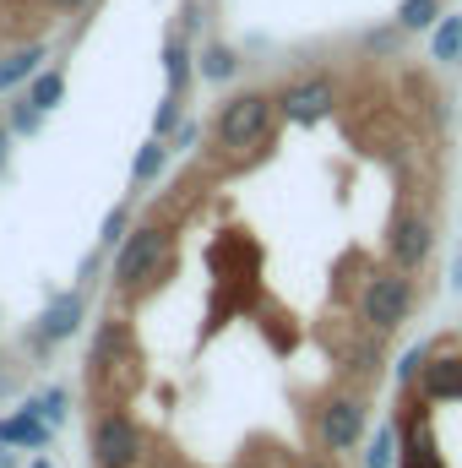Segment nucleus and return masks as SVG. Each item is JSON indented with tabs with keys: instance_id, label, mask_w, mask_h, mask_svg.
Returning <instances> with one entry per match:
<instances>
[{
	"instance_id": "f257e3e1",
	"label": "nucleus",
	"mask_w": 462,
	"mask_h": 468,
	"mask_svg": "<svg viewBox=\"0 0 462 468\" xmlns=\"http://www.w3.org/2000/svg\"><path fill=\"white\" fill-rule=\"evenodd\" d=\"M272 120H278V99H267V93H234L229 104L218 110V120H213V136H218V147L245 153V147H256V142L272 136Z\"/></svg>"
},
{
	"instance_id": "f03ea898",
	"label": "nucleus",
	"mask_w": 462,
	"mask_h": 468,
	"mask_svg": "<svg viewBox=\"0 0 462 468\" xmlns=\"http://www.w3.org/2000/svg\"><path fill=\"white\" fill-rule=\"evenodd\" d=\"M408 311H414V278H408L403 267L375 272V278L364 283V294H359V322H364L370 333H397V327L408 322Z\"/></svg>"
},
{
	"instance_id": "7ed1b4c3",
	"label": "nucleus",
	"mask_w": 462,
	"mask_h": 468,
	"mask_svg": "<svg viewBox=\"0 0 462 468\" xmlns=\"http://www.w3.org/2000/svg\"><path fill=\"white\" fill-rule=\"evenodd\" d=\"M163 256H169V229H163V224H142V229H131L125 239H120L115 283L125 289V294H136L142 283H152V278H158Z\"/></svg>"
},
{
	"instance_id": "20e7f679",
	"label": "nucleus",
	"mask_w": 462,
	"mask_h": 468,
	"mask_svg": "<svg viewBox=\"0 0 462 468\" xmlns=\"http://www.w3.org/2000/svg\"><path fill=\"white\" fill-rule=\"evenodd\" d=\"M316 436L327 452H359L364 441V398L359 392H332L316 414Z\"/></svg>"
},
{
	"instance_id": "39448f33",
	"label": "nucleus",
	"mask_w": 462,
	"mask_h": 468,
	"mask_svg": "<svg viewBox=\"0 0 462 468\" xmlns=\"http://www.w3.org/2000/svg\"><path fill=\"white\" fill-rule=\"evenodd\" d=\"M142 458V431L125 409H104L93 420V463L99 468H136Z\"/></svg>"
},
{
	"instance_id": "423d86ee",
	"label": "nucleus",
	"mask_w": 462,
	"mask_h": 468,
	"mask_svg": "<svg viewBox=\"0 0 462 468\" xmlns=\"http://www.w3.org/2000/svg\"><path fill=\"white\" fill-rule=\"evenodd\" d=\"M430 245H436V229H430V218L425 213H397L392 218V229H386V250H392V267H403V272H419L425 261H430Z\"/></svg>"
},
{
	"instance_id": "0eeeda50",
	"label": "nucleus",
	"mask_w": 462,
	"mask_h": 468,
	"mask_svg": "<svg viewBox=\"0 0 462 468\" xmlns=\"http://www.w3.org/2000/svg\"><path fill=\"white\" fill-rule=\"evenodd\" d=\"M332 104H338V93H332L327 77H305V82H289V88L278 93V115L294 120V125H316V120H327L332 115Z\"/></svg>"
},
{
	"instance_id": "6e6552de",
	"label": "nucleus",
	"mask_w": 462,
	"mask_h": 468,
	"mask_svg": "<svg viewBox=\"0 0 462 468\" xmlns=\"http://www.w3.org/2000/svg\"><path fill=\"white\" fill-rule=\"evenodd\" d=\"M419 398L425 403H457L462 398V354H430V365L419 370Z\"/></svg>"
},
{
	"instance_id": "1a4fd4ad",
	"label": "nucleus",
	"mask_w": 462,
	"mask_h": 468,
	"mask_svg": "<svg viewBox=\"0 0 462 468\" xmlns=\"http://www.w3.org/2000/svg\"><path fill=\"white\" fill-rule=\"evenodd\" d=\"M77 322H82V300H77V294H60V300L38 316V338H44V344H66V338L77 333Z\"/></svg>"
},
{
	"instance_id": "9d476101",
	"label": "nucleus",
	"mask_w": 462,
	"mask_h": 468,
	"mask_svg": "<svg viewBox=\"0 0 462 468\" xmlns=\"http://www.w3.org/2000/svg\"><path fill=\"white\" fill-rule=\"evenodd\" d=\"M397 468H441V452H436V436L425 420H408L403 425V458Z\"/></svg>"
},
{
	"instance_id": "9b49d317",
	"label": "nucleus",
	"mask_w": 462,
	"mask_h": 468,
	"mask_svg": "<svg viewBox=\"0 0 462 468\" xmlns=\"http://www.w3.org/2000/svg\"><path fill=\"white\" fill-rule=\"evenodd\" d=\"M0 441H11V447H44V441H49V425H44L33 409H22V414L0 420Z\"/></svg>"
},
{
	"instance_id": "f8f14e48",
	"label": "nucleus",
	"mask_w": 462,
	"mask_h": 468,
	"mask_svg": "<svg viewBox=\"0 0 462 468\" xmlns=\"http://www.w3.org/2000/svg\"><path fill=\"white\" fill-rule=\"evenodd\" d=\"M441 16H446L441 0H403V5H397V27H403V33H430Z\"/></svg>"
},
{
	"instance_id": "ddd939ff",
	"label": "nucleus",
	"mask_w": 462,
	"mask_h": 468,
	"mask_svg": "<svg viewBox=\"0 0 462 468\" xmlns=\"http://www.w3.org/2000/svg\"><path fill=\"white\" fill-rule=\"evenodd\" d=\"M163 164H169V142H163V136H152V142L136 153V164H131V180H136V186H152V180L163 175Z\"/></svg>"
},
{
	"instance_id": "4468645a",
	"label": "nucleus",
	"mask_w": 462,
	"mask_h": 468,
	"mask_svg": "<svg viewBox=\"0 0 462 468\" xmlns=\"http://www.w3.org/2000/svg\"><path fill=\"white\" fill-rule=\"evenodd\" d=\"M38 60H44V44H27V49H11V55L0 60V93H5V88H16V82H22V77H27V71L38 66Z\"/></svg>"
},
{
	"instance_id": "2eb2a0df",
	"label": "nucleus",
	"mask_w": 462,
	"mask_h": 468,
	"mask_svg": "<svg viewBox=\"0 0 462 468\" xmlns=\"http://www.w3.org/2000/svg\"><path fill=\"white\" fill-rule=\"evenodd\" d=\"M430 49L436 60H462V16H441L430 27Z\"/></svg>"
},
{
	"instance_id": "dca6fc26",
	"label": "nucleus",
	"mask_w": 462,
	"mask_h": 468,
	"mask_svg": "<svg viewBox=\"0 0 462 468\" xmlns=\"http://www.w3.org/2000/svg\"><path fill=\"white\" fill-rule=\"evenodd\" d=\"M397 458H403V431H397V425L375 431V441H370V452H364V468H392Z\"/></svg>"
},
{
	"instance_id": "f3484780",
	"label": "nucleus",
	"mask_w": 462,
	"mask_h": 468,
	"mask_svg": "<svg viewBox=\"0 0 462 468\" xmlns=\"http://www.w3.org/2000/svg\"><path fill=\"white\" fill-rule=\"evenodd\" d=\"M234 71H239V55H234L229 44H207L202 49V77L207 82H229Z\"/></svg>"
},
{
	"instance_id": "a211bd4d",
	"label": "nucleus",
	"mask_w": 462,
	"mask_h": 468,
	"mask_svg": "<svg viewBox=\"0 0 462 468\" xmlns=\"http://www.w3.org/2000/svg\"><path fill=\"white\" fill-rule=\"evenodd\" d=\"M163 71H169V93H185V82H191V49L180 38L163 44Z\"/></svg>"
},
{
	"instance_id": "6ab92c4d",
	"label": "nucleus",
	"mask_w": 462,
	"mask_h": 468,
	"mask_svg": "<svg viewBox=\"0 0 462 468\" xmlns=\"http://www.w3.org/2000/svg\"><path fill=\"white\" fill-rule=\"evenodd\" d=\"M60 93H66V77H60V71H44V77L27 88V104H38V110L49 115V110L60 104Z\"/></svg>"
},
{
	"instance_id": "aec40b11",
	"label": "nucleus",
	"mask_w": 462,
	"mask_h": 468,
	"mask_svg": "<svg viewBox=\"0 0 462 468\" xmlns=\"http://www.w3.org/2000/svg\"><path fill=\"white\" fill-rule=\"evenodd\" d=\"M436 349H441V344H419V349H408L403 359H397V381H403V387H414V381H419V370L430 365V354H436Z\"/></svg>"
},
{
	"instance_id": "412c9836",
	"label": "nucleus",
	"mask_w": 462,
	"mask_h": 468,
	"mask_svg": "<svg viewBox=\"0 0 462 468\" xmlns=\"http://www.w3.org/2000/svg\"><path fill=\"white\" fill-rule=\"evenodd\" d=\"M180 125V93H169L163 104H158V115H152V136H169Z\"/></svg>"
},
{
	"instance_id": "4be33fe9",
	"label": "nucleus",
	"mask_w": 462,
	"mask_h": 468,
	"mask_svg": "<svg viewBox=\"0 0 462 468\" xmlns=\"http://www.w3.org/2000/svg\"><path fill=\"white\" fill-rule=\"evenodd\" d=\"M38 120H44V110H38V104H27V93H22V104L11 110V125H16V131H38Z\"/></svg>"
},
{
	"instance_id": "5701e85b",
	"label": "nucleus",
	"mask_w": 462,
	"mask_h": 468,
	"mask_svg": "<svg viewBox=\"0 0 462 468\" xmlns=\"http://www.w3.org/2000/svg\"><path fill=\"white\" fill-rule=\"evenodd\" d=\"M364 44H370L375 55H386V49H397V44H403V27H386V33H370Z\"/></svg>"
},
{
	"instance_id": "b1692460",
	"label": "nucleus",
	"mask_w": 462,
	"mask_h": 468,
	"mask_svg": "<svg viewBox=\"0 0 462 468\" xmlns=\"http://www.w3.org/2000/svg\"><path fill=\"white\" fill-rule=\"evenodd\" d=\"M115 239H125V207H115V213L104 218V245H115Z\"/></svg>"
},
{
	"instance_id": "393cba45",
	"label": "nucleus",
	"mask_w": 462,
	"mask_h": 468,
	"mask_svg": "<svg viewBox=\"0 0 462 468\" xmlns=\"http://www.w3.org/2000/svg\"><path fill=\"white\" fill-rule=\"evenodd\" d=\"M44 414L60 420V414H66V392H49V398H44Z\"/></svg>"
},
{
	"instance_id": "a878e982",
	"label": "nucleus",
	"mask_w": 462,
	"mask_h": 468,
	"mask_svg": "<svg viewBox=\"0 0 462 468\" xmlns=\"http://www.w3.org/2000/svg\"><path fill=\"white\" fill-rule=\"evenodd\" d=\"M5 153H11V136H5V125H0V164H5Z\"/></svg>"
},
{
	"instance_id": "bb28decb",
	"label": "nucleus",
	"mask_w": 462,
	"mask_h": 468,
	"mask_svg": "<svg viewBox=\"0 0 462 468\" xmlns=\"http://www.w3.org/2000/svg\"><path fill=\"white\" fill-rule=\"evenodd\" d=\"M49 5H60V11H77V5H82V0H49Z\"/></svg>"
},
{
	"instance_id": "cd10ccee",
	"label": "nucleus",
	"mask_w": 462,
	"mask_h": 468,
	"mask_svg": "<svg viewBox=\"0 0 462 468\" xmlns=\"http://www.w3.org/2000/svg\"><path fill=\"white\" fill-rule=\"evenodd\" d=\"M299 468H332V463H321V458H316V463H299Z\"/></svg>"
},
{
	"instance_id": "c85d7f7f",
	"label": "nucleus",
	"mask_w": 462,
	"mask_h": 468,
	"mask_svg": "<svg viewBox=\"0 0 462 468\" xmlns=\"http://www.w3.org/2000/svg\"><path fill=\"white\" fill-rule=\"evenodd\" d=\"M457 289H462V267H457Z\"/></svg>"
},
{
	"instance_id": "c756f323",
	"label": "nucleus",
	"mask_w": 462,
	"mask_h": 468,
	"mask_svg": "<svg viewBox=\"0 0 462 468\" xmlns=\"http://www.w3.org/2000/svg\"><path fill=\"white\" fill-rule=\"evenodd\" d=\"M33 468H49V463H33Z\"/></svg>"
}]
</instances>
